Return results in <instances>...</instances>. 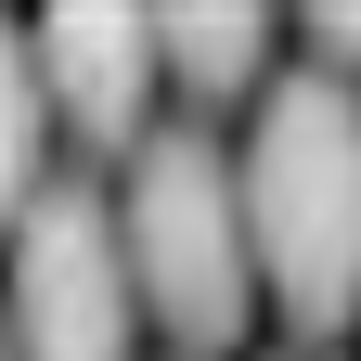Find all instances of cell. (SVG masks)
<instances>
[{
    "label": "cell",
    "instance_id": "4",
    "mask_svg": "<svg viewBox=\"0 0 361 361\" xmlns=\"http://www.w3.org/2000/svg\"><path fill=\"white\" fill-rule=\"evenodd\" d=\"M39 52V90H52V116L78 129L90 155H142V116H155V13H52L26 26Z\"/></svg>",
    "mask_w": 361,
    "mask_h": 361
},
{
    "label": "cell",
    "instance_id": "7",
    "mask_svg": "<svg viewBox=\"0 0 361 361\" xmlns=\"http://www.w3.org/2000/svg\"><path fill=\"white\" fill-rule=\"evenodd\" d=\"M310 52H323V65L348 78V65H361V13H323V26H310Z\"/></svg>",
    "mask_w": 361,
    "mask_h": 361
},
{
    "label": "cell",
    "instance_id": "2",
    "mask_svg": "<svg viewBox=\"0 0 361 361\" xmlns=\"http://www.w3.org/2000/svg\"><path fill=\"white\" fill-rule=\"evenodd\" d=\"M116 233H129V284H142V323H168L194 361L245 348L258 323V245H245V180L219 129H142L129 155V194H116Z\"/></svg>",
    "mask_w": 361,
    "mask_h": 361
},
{
    "label": "cell",
    "instance_id": "9",
    "mask_svg": "<svg viewBox=\"0 0 361 361\" xmlns=\"http://www.w3.org/2000/svg\"><path fill=\"white\" fill-rule=\"evenodd\" d=\"M284 361H323V348H284Z\"/></svg>",
    "mask_w": 361,
    "mask_h": 361
},
{
    "label": "cell",
    "instance_id": "1",
    "mask_svg": "<svg viewBox=\"0 0 361 361\" xmlns=\"http://www.w3.org/2000/svg\"><path fill=\"white\" fill-rule=\"evenodd\" d=\"M245 245H258V297L323 348L361 310V90L336 65H284L258 90L245 129Z\"/></svg>",
    "mask_w": 361,
    "mask_h": 361
},
{
    "label": "cell",
    "instance_id": "8",
    "mask_svg": "<svg viewBox=\"0 0 361 361\" xmlns=\"http://www.w3.org/2000/svg\"><path fill=\"white\" fill-rule=\"evenodd\" d=\"M0 361H13V310H0Z\"/></svg>",
    "mask_w": 361,
    "mask_h": 361
},
{
    "label": "cell",
    "instance_id": "3",
    "mask_svg": "<svg viewBox=\"0 0 361 361\" xmlns=\"http://www.w3.org/2000/svg\"><path fill=\"white\" fill-rule=\"evenodd\" d=\"M0 310H13V361H129V348H142V284H129L116 194L39 180V207L13 219Z\"/></svg>",
    "mask_w": 361,
    "mask_h": 361
},
{
    "label": "cell",
    "instance_id": "5",
    "mask_svg": "<svg viewBox=\"0 0 361 361\" xmlns=\"http://www.w3.org/2000/svg\"><path fill=\"white\" fill-rule=\"evenodd\" d=\"M155 65L194 90V104H233V90L271 78V13H168L155 26Z\"/></svg>",
    "mask_w": 361,
    "mask_h": 361
},
{
    "label": "cell",
    "instance_id": "6",
    "mask_svg": "<svg viewBox=\"0 0 361 361\" xmlns=\"http://www.w3.org/2000/svg\"><path fill=\"white\" fill-rule=\"evenodd\" d=\"M39 155H52V90H39L26 26H0V233L39 207Z\"/></svg>",
    "mask_w": 361,
    "mask_h": 361
}]
</instances>
